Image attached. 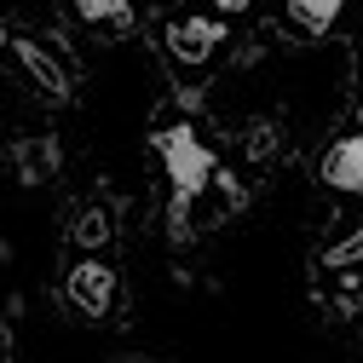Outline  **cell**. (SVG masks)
Returning <instances> with one entry per match:
<instances>
[{"label":"cell","instance_id":"cell-7","mask_svg":"<svg viewBox=\"0 0 363 363\" xmlns=\"http://www.w3.org/2000/svg\"><path fill=\"white\" fill-rule=\"evenodd\" d=\"M69 237H75V248H110V237H116V213H110L104 202H86V208L69 219Z\"/></svg>","mask_w":363,"mask_h":363},{"label":"cell","instance_id":"cell-5","mask_svg":"<svg viewBox=\"0 0 363 363\" xmlns=\"http://www.w3.org/2000/svg\"><path fill=\"white\" fill-rule=\"evenodd\" d=\"M23 69H29V81L40 86V93H52V99H69V69L47 52V47H40V40L35 35H12V47H6Z\"/></svg>","mask_w":363,"mask_h":363},{"label":"cell","instance_id":"cell-2","mask_svg":"<svg viewBox=\"0 0 363 363\" xmlns=\"http://www.w3.org/2000/svg\"><path fill=\"white\" fill-rule=\"evenodd\" d=\"M116 294H121V277H116V265H110V259L86 254V259L69 265V277H64V300H69L81 317H110Z\"/></svg>","mask_w":363,"mask_h":363},{"label":"cell","instance_id":"cell-9","mask_svg":"<svg viewBox=\"0 0 363 363\" xmlns=\"http://www.w3.org/2000/svg\"><path fill=\"white\" fill-rule=\"evenodd\" d=\"M69 6H75L86 23L110 29V35H127V29H133V0H69Z\"/></svg>","mask_w":363,"mask_h":363},{"label":"cell","instance_id":"cell-1","mask_svg":"<svg viewBox=\"0 0 363 363\" xmlns=\"http://www.w3.org/2000/svg\"><path fill=\"white\" fill-rule=\"evenodd\" d=\"M150 156L167 167V179H173V202H167V237L173 242H191V202L213 185V173H219V162H213V150L202 145V133L196 127H185V121H173V127H156L150 133Z\"/></svg>","mask_w":363,"mask_h":363},{"label":"cell","instance_id":"cell-8","mask_svg":"<svg viewBox=\"0 0 363 363\" xmlns=\"http://www.w3.org/2000/svg\"><path fill=\"white\" fill-rule=\"evenodd\" d=\"M242 156H248L254 167H265V162L283 156V127H277V116H259V121L242 127Z\"/></svg>","mask_w":363,"mask_h":363},{"label":"cell","instance_id":"cell-6","mask_svg":"<svg viewBox=\"0 0 363 363\" xmlns=\"http://www.w3.org/2000/svg\"><path fill=\"white\" fill-rule=\"evenodd\" d=\"M12 162H18V185H47V179H58V167H64L58 139H47V133H35V139H18Z\"/></svg>","mask_w":363,"mask_h":363},{"label":"cell","instance_id":"cell-12","mask_svg":"<svg viewBox=\"0 0 363 363\" xmlns=\"http://www.w3.org/2000/svg\"><path fill=\"white\" fill-rule=\"evenodd\" d=\"M213 6H219V12H248L254 0H213Z\"/></svg>","mask_w":363,"mask_h":363},{"label":"cell","instance_id":"cell-14","mask_svg":"<svg viewBox=\"0 0 363 363\" xmlns=\"http://www.w3.org/2000/svg\"><path fill=\"white\" fill-rule=\"evenodd\" d=\"M0 363H12V357H6V340H0Z\"/></svg>","mask_w":363,"mask_h":363},{"label":"cell","instance_id":"cell-13","mask_svg":"<svg viewBox=\"0 0 363 363\" xmlns=\"http://www.w3.org/2000/svg\"><path fill=\"white\" fill-rule=\"evenodd\" d=\"M6 47H12V29H6V23H0V52H6Z\"/></svg>","mask_w":363,"mask_h":363},{"label":"cell","instance_id":"cell-3","mask_svg":"<svg viewBox=\"0 0 363 363\" xmlns=\"http://www.w3.org/2000/svg\"><path fill=\"white\" fill-rule=\"evenodd\" d=\"M162 40L179 64H208L225 47V18H173Z\"/></svg>","mask_w":363,"mask_h":363},{"label":"cell","instance_id":"cell-4","mask_svg":"<svg viewBox=\"0 0 363 363\" xmlns=\"http://www.w3.org/2000/svg\"><path fill=\"white\" fill-rule=\"evenodd\" d=\"M317 173H323V185H335V191H352V196H363V110H357V133H340V139H335V145L323 150Z\"/></svg>","mask_w":363,"mask_h":363},{"label":"cell","instance_id":"cell-10","mask_svg":"<svg viewBox=\"0 0 363 363\" xmlns=\"http://www.w3.org/2000/svg\"><path fill=\"white\" fill-rule=\"evenodd\" d=\"M346 0H289V18L306 29V35H329V23L340 18Z\"/></svg>","mask_w":363,"mask_h":363},{"label":"cell","instance_id":"cell-11","mask_svg":"<svg viewBox=\"0 0 363 363\" xmlns=\"http://www.w3.org/2000/svg\"><path fill=\"white\" fill-rule=\"evenodd\" d=\"M357 259H363V225H357L346 242H335V248H329V265H357Z\"/></svg>","mask_w":363,"mask_h":363}]
</instances>
